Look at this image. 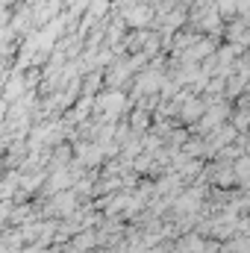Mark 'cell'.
<instances>
[{"mask_svg":"<svg viewBox=\"0 0 250 253\" xmlns=\"http://www.w3.org/2000/svg\"><path fill=\"white\" fill-rule=\"evenodd\" d=\"M159 88H165V80H162V74H159V71H144V74H138V77H135V91H138V94L159 91Z\"/></svg>","mask_w":250,"mask_h":253,"instance_id":"1","label":"cell"},{"mask_svg":"<svg viewBox=\"0 0 250 253\" xmlns=\"http://www.w3.org/2000/svg\"><path fill=\"white\" fill-rule=\"evenodd\" d=\"M121 103H124V97L118 94V91H109V94H103V97H97V109H103L106 112V118H115L118 112H121Z\"/></svg>","mask_w":250,"mask_h":253,"instance_id":"2","label":"cell"},{"mask_svg":"<svg viewBox=\"0 0 250 253\" xmlns=\"http://www.w3.org/2000/svg\"><path fill=\"white\" fill-rule=\"evenodd\" d=\"M150 18H153L150 6H129V9H124V21L129 27H141V24H147Z\"/></svg>","mask_w":250,"mask_h":253,"instance_id":"3","label":"cell"},{"mask_svg":"<svg viewBox=\"0 0 250 253\" xmlns=\"http://www.w3.org/2000/svg\"><path fill=\"white\" fill-rule=\"evenodd\" d=\"M224 115H227V106H215V109H212V112L203 118V126H209V124L215 126L218 121H221V118H224Z\"/></svg>","mask_w":250,"mask_h":253,"instance_id":"4","label":"cell"},{"mask_svg":"<svg viewBox=\"0 0 250 253\" xmlns=\"http://www.w3.org/2000/svg\"><path fill=\"white\" fill-rule=\"evenodd\" d=\"M218 9H221V15H236L239 12V0H218Z\"/></svg>","mask_w":250,"mask_h":253,"instance_id":"5","label":"cell"}]
</instances>
